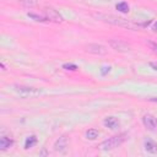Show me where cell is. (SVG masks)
Instances as JSON below:
<instances>
[{
  "mask_svg": "<svg viewBox=\"0 0 157 157\" xmlns=\"http://www.w3.org/2000/svg\"><path fill=\"white\" fill-rule=\"evenodd\" d=\"M150 102H153V103H157V98H151Z\"/></svg>",
  "mask_w": 157,
  "mask_h": 157,
  "instance_id": "cell-21",
  "label": "cell"
},
{
  "mask_svg": "<svg viewBox=\"0 0 157 157\" xmlns=\"http://www.w3.org/2000/svg\"><path fill=\"white\" fill-rule=\"evenodd\" d=\"M27 16H28V17H31V18H33L34 21H38V22H47V21H48L45 16H39V15L33 13V12H28V13H27Z\"/></svg>",
  "mask_w": 157,
  "mask_h": 157,
  "instance_id": "cell-15",
  "label": "cell"
},
{
  "mask_svg": "<svg viewBox=\"0 0 157 157\" xmlns=\"http://www.w3.org/2000/svg\"><path fill=\"white\" fill-rule=\"evenodd\" d=\"M36 144H37V137H36L34 135H31V136H28V137L26 139V141H25V148H26V150L32 148Z\"/></svg>",
  "mask_w": 157,
  "mask_h": 157,
  "instance_id": "cell-12",
  "label": "cell"
},
{
  "mask_svg": "<svg viewBox=\"0 0 157 157\" xmlns=\"http://www.w3.org/2000/svg\"><path fill=\"white\" fill-rule=\"evenodd\" d=\"M63 69L70 70V71H76V70H77V66H76L75 64H64V65H63Z\"/></svg>",
  "mask_w": 157,
  "mask_h": 157,
  "instance_id": "cell-17",
  "label": "cell"
},
{
  "mask_svg": "<svg viewBox=\"0 0 157 157\" xmlns=\"http://www.w3.org/2000/svg\"><path fill=\"white\" fill-rule=\"evenodd\" d=\"M66 146H67V137L65 135L60 136L55 142H54V150L56 152H64L66 150Z\"/></svg>",
  "mask_w": 157,
  "mask_h": 157,
  "instance_id": "cell-8",
  "label": "cell"
},
{
  "mask_svg": "<svg viewBox=\"0 0 157 157\" xmlns=\"http://www.w3.org/2000/svg\"><path fill=\"white\" fill-rule=\"evenodd\" d=\"M12 145H13V140L11 137H7V136H1L0 137V150L1 151L7 150Z\"/></svg>",
  "mask_w": 157,
  "mask_h": 157,
  "instance_id": "cell-10",
  "label": "cell"
},
{
  "mask_svg": "<svg viewBox=\"0 0 157 157\" xmlns=\"http://www.w3.org/2000/svg\"><path fill=\"white\" fill-rule=\"evenodd\" d=\"M20 5H22L23 7H33L37 5V1L36 0H20Z\"/></svg>",
  "mask_w": 157,
  "mask_h": 157,
  "instance_id": "cell-16",
  "label": "cell"
},
{
  "mask_svg": "<svg viewBox=\"0 0 157 157\" xmlns=\"http://www.w3.org/2000/svg\"><path fill=\"white\" fill-rule=\"evenodd\" d=\"M142 124L150 131H155L157 129V119L152 114H145L142 117Z\"/></svg>",
  "mask_w": 157,
  "mask_h": 157,
  "instance_id": "cell-6",
  "label": "cell"
},
{
  "mask_svg": "<svg viewBox=\"0 0 157 157\" xmlns=\"http://www.w3.org/2000/svg\"><path fill=\"white\" fill-rule=\"evenodd\" d=\"M13 87H15V91L23 97H36V96L40 94V91L38 88H34V87L23 86V85H15Z\"/></svg>",
  "mask_w": 157,
  "mask_h": 157,
  "instance_id": "cell-3",
  "label": "cell"
},
{
  "mask_svg": "<svg viewBox=\"0 0 157 157\" xmlns=\"http://www.w3.org/2000/svg\"><path fill=\"white\" fill-rule=\"evenodd\" d=\"M103 124H104V126H107V128H109V129H112V130H115V129H118L119 128V120L115 118V117H107L104 120H103Z\"/></svg>",
  "mask_w": 157,
  "mask_h": 157,
  "instance_id": "cell-9",
  "label": "cell"
},
{
  "mask_svg": "<svg viewBox=\"0 0 157 157\" xmlns=\"http://www.w3.org/2000/svg\"><path fill=\"white\" fill-rule=\"evenodd\" d=\"M109 45L114 50L121 52V53H125V52H129L130 50V45L128 43H125L124 40H121V39H110L109 40Z\"/></svg>",
  "mask_w": 157,
  "mask_h": 157,
  "instance_id": "cell-5",
  "label": "cell"
},
{
  "mask_svg": "<svg viewBox=\"0 0 157 157\" xmlns=\"http://www.w3.org/2000/svg\"><path fill=\"white\" fill-rule=\"evenodd\" d=\"M86 52L90 54H94V55H104L107 54V49L104 45L98 44V43H91L86 45Z\"/></svg>",
  "mask_w": 157,
  "mask_h": 157,
  "instance_id": "cell-4",
  "label": "cell"
},
{
  "mask_svg": "<svg viewBox=\"0 0 157 157\" xmlns=\"http://www.w3.org/2000/svg\"><path fill=\"white\" fill-rule=\"evenodd\" d=\"M85 135H86V139L88 140H96L99 136V131L97 129H88Z\"/></svg>",
  "mask_w": 157,
  "mask_h": 157,
  "instance_id": "cell-13",
  "label": "cell"
},
{
  "mask_svg": "<svg viewBox=\"0 0 157 157\" xmlns=\"http://www.w3.org/2000/svg\"><path fill=\"white\" fill-rule=\"evenodd\" d=\"M97 17H98L99 20H102V21H105V22L112 23V25H115V26H123V27H129V28H136L135 25L128 22L126 20L119 18V17H115V16H112V15H98Z\"/></svg>",
  "mask_w": 157,
  "mask_h": 157,
  "instance_id": "cell-2",
  "label": "cell"
},
{
  "mask_svg": "<svg viewBox=\"0 0 157 157\" xmlns=\"http://www.w3.org/2000/svg\"><path fill=\"white\" fill-rule=\"evenodd\" d=\"M126 139V134H119V135H115V136H112L107 140H104L102 144H101V148L103 151H109V150H114L117 147H119Z\"/></svg>",
  "mask_w": 157,
  "mask_h": 157,
  "instance_id": "cell-1",
  "label": "cell"
},
{
  "mask_svg": "<svg viewBox=\"0 0 157 157\" xmlns=\"http://www.w3.org/2000/svg\"><path fill=\"white\" fill-rule=\"evenodd\" d=\"M103 69H104V70H102V74H103V75H104V74H105V72H107V71H109V69H110V67H109V66H108V67H103Z\"/></svg>",
  "mask_w": 157,
  "mask_h": 157,
  "instance_id": "cell-20",
  "label": "cell"
},
{
  "mask_svg": "<svg viewBox=\"0 0 157 157\" xmlns=\"http://www.w3.org/2000/svg\"><path fill=\"white\" fill-rule=\"evenodd\" d=\"M153 29L157 31V22H155V25H153Z\"/></svg>",
  "mask_w": 157,
  "mask_h": 157,
  "instance_id": "cell-22",
  "label": "cell"
},
{
  "mask_svg": "<svg viewBox=\"0 0 157 157\" xmlns=\"http://www.w3.org/2000/svg\"><path fill=\"white\" fill-rule=\"evenodd\" d=\"M147 44H148L150 49H151L155 54H157V43H155V42H147Z\"/></svg>",
  "mask_w": 157,
  "mask_h": 157,
  "instance_id": "cell-18",
  "label": "cell"
},
{
  "mask_svg": "<svg viewBox=\"0 0 157 157\" xmlns=\"http://www.w3.org/2000/svg\"><path fill=\"white\" fill-rule=\"evenodd\" d=\"M0 65H1V67H2V70H6V69H5V65H4V63H1Z\"/></svg>",
  "mask_w": 157,
  "mask_h": 157,
  "instance_id": "cell-23",
  "label": "cell"
},
{
  "mask_svg": "<svg viewBox=\"0 0 157 157\" xmlns=\"http://www.w3.org/2000/svg\"><path fill=\"white\" fill-rule=\"evenodd\" d=\"M115 7H117V10H118L119 12H121V13H128V12H129V5H128L125 1L118 2Z\"/></svg>",
  "mask_w": 157,
  "mask_h": 157,
  "instance_id": "cell-14",
  "label": "cell"
},
{
  "mask_svg": "<svg viewBox=\"0 0 157 157\" xmlns=\"http://www.w3.org/2000/svg\"><path fill=\"white\" fill-rule=\"evenodd\" d=\"M43 12H44V16L47 17L48 21H54V22H61L63 21V17L60 16V13L56 10H54L53 7H45L43 10Z\"/></svg>",
  "mask_w": 157,
  "mask_h": 157,
  "instance_id": "cell-7",
  "label": "cell"
},
{
  "mask_svg": "<svg viewBox=\"0 0 157 157\" xmlns=\"http://www.w3.org/2000/svg\"><path fill=\"white\" fill-rule=\"evenodd\" d=\"M144 146H145V150L147 152H150V153H156L157 152V144L153 140H151V139L145 140Z\"/></svg>",
  "mask_w": 157,
  "mask_h": 157,
  "instance_id": "cell-11",
  "label": "cell"
},
{
  "mask_svg": "<svg viewBox=\"0 0 157 157\" xmlns=\"http://www.w3.org/2000/svg\"><path fill=\"white\" fill-rule=\"evenodd\" d=\"M150 66H151V67H153V70H156V71H157V63H150Z\"/></svg>",
  "mask_w": 157,
  "mask_h": 157,
  "instance_id": "cell-19",
  "label": "cell"
}]
</instances>
